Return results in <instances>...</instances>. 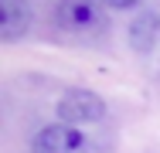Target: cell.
Listing matches in <instances>:
<instances>
[{
	"label": "cell",
	"mask_w": 160,
	"mask_h": 153,
	"mask_svg": "<svg viewBox=\"0 0 160 153\" xmlns=\"http://www.w3.org/2000/svg\"><path fill=\"white\" fill-rule=\"evenodd\" d=\"M106 0H58L55 7V21L68 34H89L99 31L106 21Z\"/></svg>",
	"instance_id": "obj_1"
},
{
	"label": "cell",
	"mask_w": 160,
	"mask_h": 153,
	"mask_svg": "<svg viewBox=\"0 0 160 153\" xmlns=\"http://www.w3.org/2000/svg\"><path fill=\"white\" fill-rule=\"evenodd\" d=\"M106 116V102L102 95L92 89H68L58 99V119L65 126H89V122H99Z\"/></svg>",
	"instance_id": "obj_2"
},
{
	"label": "cell",
	"mask_w": 160,
	"mask_h": 153,
	"mask_svg": "<svg viewBox=\"0 0 160 153\" xmlns=\"http://www.w3.org/2000/svg\"><path fill=\"white\" fill-rule=\"evenodd\" d=\"M85 150H89L85 133L65 122H51L38 129V136L31 140V153H85Z\"/></svg>",
	"instance_id": "obj_3"
},
{
	"label": "cell",
	"mask_w": 160,
	"mask_h": 153,
	"mask_svg": "<svg viewBox=\"0 0 160 153\" xmlns=\"http://www.w3.org/2000/svg\"><path fill=\"white\" fill-rule=\"evenodd\" d=\"M31 0H0V34L3 41H21L31 31Z\"/></svg>",
	"instance_id": "obj_4"
},
{
	"label": "cell",
	"mask_w": 160,
	"mask_h": 153,
	"mask_svg": "<svg viewBox=\"0 0 160 153\" xmlns=\"http://www.w3.org/2000/svg\"><path fill=\"white\" fill-rule=\"evenodd\" d=\"M157 37H160V17L153 10H140L136 21L129 24V44L136 51H150L157 44Z\"/></svg>",
	"instance_id": "obj_5"
},
{
	"label": "cell",
	"mask_w": 160,
	"mask_h": 153,
	"mask_svg": "<svg viewBox=\"0 0 160 153\" xmlns=\"http://www.w3.org/2000/svg\"><path fill=\"white\" fill-rule=\"evenodd\" d=\"M143 0H106L109 10H129V7H140Z\"/></svg>",
	"instance_id": "obj_6"
}]
</instances>
